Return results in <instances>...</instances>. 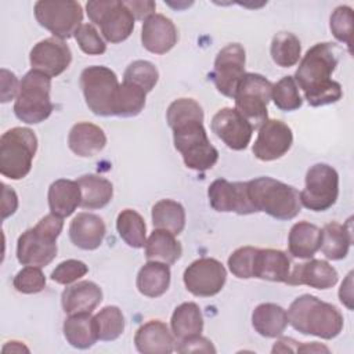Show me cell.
Segmentation results:
<instances>
[{"instance_id":"1","label":"cell","mask_w":354,"mask_h":354,"mask_svg":"<svg viewBox=\"0 0 354 354\" xmlns=\"http://www.w3.org/2000/svg\"><path fill=\"white\" fill-rule=\"evenodd\" d=\"M166 119L185 166L196 171L212 169L218 160V151L207 138L202 106L192 98L174 100L167 108Z\"/></svg>"},{"instance_id":"2","label":"cell","mask_w":354,"mask_h":354,"mask_svg":"<svg viewBox=\"0 0 354 354\" xmlns=\"http://www.w3.org/2000/svg\"><path fill=\"white\" fill-rule=\"evenodd\" d=\"M336 66L337 54L332 43H317L301 58L293 79L311 106L333 104L342 98L340 83L330 79Z\"/></svg>"},{"instance_id":"3","label":"cell","mask_w":354,"mask_h":354,"mask_svg":"<svg viewBox=\"0 0 354 354\" xmlns=\"http://www.w3.org/2000/svg\"><path fill=\"white\" fill-rule=\"evenodd\" d=\"M289 324L303 335L333 339L343 329V315L332 306L313 295L296 297L288 310Z\"/></svg>"},{"instance_id":"4","label":"cell","mask_w":354,"mask_h":354,"mask_svg":"<svg viewBox=\"0 0 354 354\" xmlns=\"http://www.w3.org/2000/svg\"><path fill=\"white\" fill-rule=\"evenodd\" d=\"M246 185L256 212H264L277 220H290L301 210L300 192L292 185L267 176L253 178Z\"/></svg>"},{"instance_id":"5","label":"cell","mask_w":354,"mask_h":354,"mask_svg":"<svg viewBox=\"0 0 354 354\" xmlns=\"http://www.w3.org/2000/svg\"><path fill=\"white\" fill-rule=\"evenodd\" d=\"M64 227L62 217L53 213L40 218L33 227L19 235L17 242V259L22 266L46 267L57 256V238Z\"/></svg>"},{"instance_id":"6","label":"cell","mask_w":354,"mask_h":354,"mask_svg":"<svg viewBox=\"0 0 354 354\" xmlns=\"http://www.w3.org/2000/svg\"><path fill=\"white\" fill-rule=\"evenodd\" d=\"M50 90L51 77L35 69L25 73L19 82V91L14 104L15 116L28 124L44 122L54 109Z\"/></svg>"},{"instance_id":"7","label":"cell","mask_w":354,"mask_h":354,"mask_svg":"<svg viewBox=\"0 0 354 354\" xmlns=\"http://www.w3.org/2000/svg\"><path fill=\"white\" fill-rule=\"evenodd\" d=\"M37 149V138L28 127H12L0 138V173L10 180L28 176Z\"/></svg>"},{"instance_id":"8","label":"cell","mask_w":354,"mask_h":354,"mask_svg":"<svg viewBox=\"0 0 354 354\" xmlns=\"http://www.w3.org/2000/svg\"><path fill=\"white\" fill-rule=\"evenodd\" d=\"M116 73L102 65H93L83 69L80 87L88 109L98 116H112L119 91Z\"/></svg>"},{"instance_id":"9","label":"cell","mask_w":354,"mask_h":354,"mask_svg":"<svg viewBox=\"0 0 354 354\" xmlns=\"http://www.w3.org/2000/svg\"><path fill=\"white\" fill-rule=\"evenodd\" d=\"M272 83L259 73H245L241 79L234 100L235 109L250 123L259 129L267 119V105L271 100Z\"/></svg>"},{"instance_id":"10","label":"cell","mask_w":354,"mask_h":354,"mask_svg":"<svg viewBox=\"0 0 354 354\" xmlns=\"http://www.w3.org/2000/svg\"><path fill=\"white\" fill-rule=\"evenodd\" d=\"M88 19L98 25L104 39L109 43L126 40L134 29V17L123 1L90 0L86 4Z\"/></svg>"},{"instance_id":"11","label":"cell","mask_w":354,"mask_h":354,"mask_svg":"<svg viewBox=\"0 0 354 354\" xmlns=\"http://www.w3.org/2000/svg\"><path fill=\"white\" fill-rule=\"evenodd\" d=\"M37 22L54 37L69 39L82 25V4L73 0H40L35 4Z\"/></svg>"},{"instance_id":"12","label":"cell","mask_w":354,"mask_h":354,"mask_svg":"<svg viewBox=\"0 0 354 354\" xmlns=\"http://www.w3.org/2000/svg\"><path fill=\"white\" fill-rule=\"evenodd\" d=\"M339 196V174L326 165H313L306 173V185L300 192V202L313 212H324L335 205Z\"/></svg>"},{"instance_id":"13","label":"cell","mask_w":354,"mask_h":354,"mask_svg":"<svg viewBox=\"0 0 354 354\" xmlns=\"http://www.w3.org/2000/svg\"><path fill=\"white\" fill-rule=\"evenodd\" d=\"M245 48L239 43H230L218 51L210 73V79L218 93L234 98L236 87L245 75Z\"/></svg>"},{"instance_id":"14","label":"cell","mask_w":354,"mask_h":354,"mask_svg":"<svg viewBox=\"0 0 354 354\" xmlns=\"http://www.w3.org/2000/svg\"><path fill=\"white\" fill-rule=\"evenodd\" d=\"M227 279L224 266L212 257H201L192 261L184 271L183 281L188 292L198 297L217 295Z\"/></svg>"},{"instance_id":"15","label":"cell","mask_w":354,"mask_h":354,"mask_svg":"<svg viewBox=\"0 0 354 354\" xmlns=\"http://www.w3.org/2000/svg\"><path fill=\"white\" fill-rule=\"evenodd\" d=\"M292 142L293 133L286 123L278 119H267L259 127L252 151L257 159L270 162L282 158L290 149Z\"/></svg>"},{"instance_id":"16","label":"cell","mask_w":354,"mask_h":354,"mask_svg":"<svg viewBox=\"0 0 354 354\" xmlns=\"http://www.w3.org/2000/svg\"><path fill=\"white\" fill-rule=\"evenodd\" d=\"M72 61L69 46L58 37H47L33 46L29 54L32 69L55 77L68 69Z\"/></svg>"},{"instance_id":"17","label":"cell","mask_w":354,"mask_h":354,"mask_svg":"<svg viewBox=\"0 0 354 354\" xmlns=\"http://www.w3.org/2000/svg\"><path fill=\"white\" fill-rule=\"evenodd\" d=\"M212 131L231 149H245L250 140L253 127L250 123L235 109L221 108L212 118Z\"/></svg>"},{"instance_id":"18","label":"cell","mask_w":354,"mask_h":354,"mask_svg":"<svg viewBox=\"0 0 354 354\" xmlns=\"http://www.w3.org/2000/svg\"><path fill=\"white\" fill-rule=\"evenodd\" d=\"M207 196L210 206L217 212H234L238 214L256 212L249 201L246 183H230L224 178H217L209 185Z\"/></svg>"},{"instance_id":"19","label":"cell","mask_w":354,"mask_h":354,"mask_svg":"<svg viewBox=\"0 0 354 354\" xmlns=\"http://www.w3.org/2000/svg\"><path fill=\"white\" fill-rule=\"evenodd\" d=\"M339 279L337 271L328 261L319 259H308V261L296 264L290 270L286 283L290 286L307 285L315 289H329Z\"/></svg>"},{"instance_id":"20","label":"cell","mask_w":354,"mask_h":354,"mask_svg":"<svg viewBox=\"0 0 354 354\" xmlns=\"http://www.w3.org/2000/svg\"><path fill=\"white\" fill-rule=\"evenodd\" d=\"M178 39L173 21L162 14H153L144 21L141 29V43L145 50L153 54H166Z\"/></svg>"},{"instance_id":"21","label":"cell","mask_w":354,"mask_h":354,"mask_svg":"<svg viewBox=\"0 0 354 354\" xmlns=\"http://www.w3.org/2000/svg\"><path fill=\"white\" fill-rule=\"evenodd\" d=\"M134 344L142 354H169L176 350V337L165 322L152 319L137 329Z\"/></svg>"},{"instance_id":"22","label":"cell","mask_w":354,"mask_h":354,"mask_svg":"<svg viewBox=\"0 0 354 354\" xmlns=\"http://www.w3.org/2000/svg\"><path fill=\"white\" fill-rule=\"evenodd\" d=\"M101 301L102 290L91 281H80L66 286L61 295V304L68 315L91 314Z\"/></svg>"},{"instance_id":"23","label":"cell","mask_w":354,"mask_h":354,"mask_svg":"<svg viewBox=\"0 0 354 354\" xmlns=\"http://www.w3.org/2000/svg\"><path fill=\"white\" fill-rule=\"evenodd\" d=\"M106 228L102 218L93 213H79L69 225L72 243L83 250H94L104 241Z\"/></svg>"},{"instance_id":"24","label":"cell","mask_w":354,"mask_h":354,"mask_svg":"<svg viewBox=\"0 0 354 354\" xmlns=\"http://www.w3.org/2000/svg\"><path fill=\"white\" fill-rule=\"evenodd\" d=\"M106 144L104 130L93 123L80 122L72 126L68 134L69 149L80 158H91L100 153Z\"/></svg>"},{"instance_id":"25","label":"cell","mask_w":354,"mask_h":354,"mask_svg":"<svg viewBox=\"0 0 354 354\" xmlns=\"http://www.w3.org/2000/svg\"><path fill=\"white\" fill-rule=\"evenodd\" d=\"M290 259L282 250L257 249L253 263V278L285 282L290 272Z\"/></svg>"},{"instance_id":"26","label":"cell","mask_w":354,"mask_h":354,"mask_svg":"<svg viewBox=\"0 0 354 354\" xmlns=\"http://www.w3.org/2000/svg\"><path fill=\"white\" fill-rule=\"evenodd\" d=\"M48 206L53 214L59 217L71 216L82 202V192L77 181L59 178L48 188Z\"/></svg>"},{"instance_id":"27","label":"cell","mask_w":354,"mask_h":354,"mask_svg":"<svg viewBox=\"0 0 354 354\" xmlns=\"http://www.w3.org/2000/svg\"><path fill=\"white\" fill-rule=\"evenodd\" d=\"M353 242L351 232V218L346 224H339L336 221L328 223L321 230V246L319 249L329 260H342L347 256L350 245Z\"/></svg>"},{"instance_id":"28","label":"cell","mask_w":354,"mask_h":354,"mask_svg":"<svg viewBox=\"0 0 354 354\" xmlns=\"http://www.w3.org/2000/svg\"><path fill=\"white\" fill-rule=\"evenodd\" d=\"M288 324V313L275 303H261L252 313V325L264 337L281 336Z\"/></svg>"},{"instance_id":"29","label":"cell","mask_w":354,"mask_h":354,"mask_svg":"<svg viewBox=\"0 0 354 354\" xmlns=\"http://www.w3.org/2000/svg\"><path fill=\"white\" fill-rule=\"evenodd\" d=\"M321 246V230L308 221L292 225L288 238L289 253L297 259H311Z\"/></svg>"},{"instance_id":"30","label":"cell","mask_w":354,"mask_h":354,"mask_svg":"<svg viewBox=\"0 0 354 354\" xmlns=\"http://www.w3.org/2000/svg\"><path fill=\"white\" fill-rule=\"evenodd\" d=\"M170 277L167 264L148 260L137 274V289L147 297H159L169 289Z\"/></svg>"},{"instance_id":"31","label":"cell","mask_w":354,"mask_h":354,"mask_svg":"<svg viewBox=\"0 0 354 354\" xmlns=\"http://www.w3.org/2000/svg\"><path fill=\"white\" fill-rule=\"evenodd\" d=\"M76 181L82 192L80 207L94 210L101 209L111 202L113 196V185L109 180L97 174H84Z\"/></svg>"},{"instance_id":"32","label":"cell","mask_w":354,"mask_h":354,"mask_svg":"<svg viewBox=\"0 0 354 354\" xmlns=\"http://www.w3.org/2000/svg\"><path fill=\"white\" fill-rule=\"evenodd\" d=\"M174 236L166 230H153L145 242V257L167 266L174 264L183 253L181 243Z\"/></svg>"},{"instance_id":"33","label":"cell","mask_w":354,"mask_h":354,"mask_svg":"<svg viewBox=\"0 0 354 354\" xmlns=\"http://www.w3.org/2000/svg\"><path fill=\"white\" fill-rule=\"evenodd\" d=\"M170 325L171 332L178 342L201 335L203 330V317L199 306L194 301L177 306L171 314Z\"/></svg>"},{"instance_id":"34","label":"cell","mask_w":354,"mask_h":354,"mask_svg":"<svg viewBox=\"0 0 354 354\" xmlns=\"http://www.w3.org/2000/svg\"><path fill=\"white\" fill-rule=\"evenodd\" d=\"M64 336L66 342L80 350L91 347L97 340V328L91 314H73L64 321Z\"/></svg>"},{"instance_id":"35","label":"cell","mask_w":354,"mask_h":354,"mask_svg":"<svg viewBox=\"0 0 354 354\" xmlns=\"http://www.w3.org/2000/svg\"><path fill=\"white\" fill-rule=\"evenodd\" d=\"M152 224L158 230H166L173 235L183 232L185 227V210L173 199H160L152 206Z\"/></svg>"},{"instance_id":"36","label":"cell","mask_w":354,"mask_h":354,"mask_svg":"<svg viewBox=\"0 0 354 354\" xmlns=\"http://www.w3.org/2000/svg\"><path fill=\"white\" fill-rule=\"evenodd\" d=\"M116 230L119 236L134 249L145 246L147 225L140 213L133 209H124L118 214Z\"/></svg>"},{"instance_id":"37","label":"cell","mask_w":354,"mask_h":354,"mask_svg":"<svg viewBox=\"0 0 354 354\" xmlns=\"http://www.w3.org/2000/svg\"><path fill=\"white\" fill-rule=\"evenodd\" d=\"M271 58L282 68L293 66L299 62L301 54L300 40L290 32H278L271 41Z\"/></svg>"},{"instance_id":"38","label":"cell","mask_w":354,"mask_h":354,"mask_svg":"<svg viewBox=\"0 0 354 354\" xmlns=\"http://www.w3.org/2000/svg\"><path fill=\"white\" fill-rule=\"evenodd\" d=\"M147 93L127 82H123L119 86V91L115 101L113 115L122 118H131L137 116L145 106Z\"/></svg>"},{"instance_id":"39","label":"cell","mask_w":354,"mask_h":354,"mask_svg":"<svg viewBox=\"0 0 354 354\" xmlns=\"http://www.w3.org/2000/svg\"><path fill=\"white\" fill-rule=\"evenodd\" d=\"M98 340H116L124 330V317L119 307L106 306L94 315Z\"/></svg>"},{"instance_id":"40","label":"cell","mask_w":354,"mask_h":354,"mask_svg":"<svg viewBox=\"0 0 354 354\" xmlns=\"http://www.w3.org/2000/svg\"><path fill=\"white\" fill-rule=\"evenodd\" d=\"M271 98L275 106L285 112L296 111L303 104V100L299 94V87L293 76H285L281 80H278L275 84H272Z\"/></svg>"},{"instance_id":"41","label":"cell","mask_w":354,"mask_h":354,"mask_svg":"<svg viewBox=\"0 0 354 354\" xmlns=\"http://www.w3.org/2000/svg\"><path fill=\"white\" fill-rule=\"evenodd\" d=\"M159 80V72L156 66L144 59H137L131 62L123 75V82L131 83L140 88H142L145 93H149Z\"/></svg>"},{"instance_id":"42","label":"cell","mask_w":354,"mask_h":354,"mask_svg":"<svg viewBox=\"0 0 354 354\" xmlns=\"http://www.w3.org/2000/svg\"><path fill=\"white\" fill-rule=\"evenodd\" d=\"M329 26L333 36L347 44L348 51L351 53L353 46V10L348 6H339L330 15Z\"/></svg>"},{"instance_id":"43","label":"cell","mask_w":354,"mask_h":354,"mask_svg":"<svg viewBox=\"0 0 354 354\" xmlns=\"http://www.w3.org/2000/svg\"><path fill=\"white\" fill-rule=\"evenodd\" d=\"M12 285L15 290H18L19 293H25V295L39 293L46 286V277L40 270V267L26 266L17 272V275L14 277Z\"/></svg>"},{"instance_id":"44","label":"cell","mask_w":354,"mask_h":354,"mask_svg":"<svg viewBox=\"0 0 354 354\" xmlns=\"http://www.w3.org/2000/svg\"><path fill=\"white\" fill-rule=\"evenodd\" d=\"M257 248L242 246L238 248L228 257V268L236 278L249 279L253 278V263Z\"/></svg>"},{"instance_id":"45","label":"cell","mask_w":354,"mask_h":354,"mask_svg":"<svg viewBox=\"0 0 354 354\" xmlns=\"http://www.w3.org/2000/svg\"><path fill=\"white\" fill-rule=\"evenodd\" d=\"M73 36L82 51L88 55H101L106 51L105 41L91 24H82Z\"/></svg>"},{"instance_id":"46","label":"cell","mask_w":354,"mask_h":354,"mask_svg":"<svg viewBox=\"0 0 354 354\" xmlns=\"http://www.w3.org/2000/svg\"><path fill=\"white\" fill-rule=\"evenodd\" d=\"M88 272V267L86 263L75 259L65 260L59 263L51 272V279L61 285H69Z\"/></svg>"},{"instance_id":"47","label":"cell","mask_w":354,"mask_h":354,"mask_svg":"<svg viewBox=\"0 0 354 354\" xmlns=\"http://www.w3.org/2000/svg\"><path fill=\"white\" fill-rule=\"evenodd\" d=\"M176 350L178 353H216V348L212 344V342L201 335L178 342Z\"/></svg>"},{"instance_id":"48","label":"cell","mask_w":354,"mask_h":354,"mask_svg":"<svg viewBox=\"0 0 354 354\" xmlns=\"http://www.w3.org/2000/svg\"><path fill=\"white\" fill-rule=\"evenodd\" d=\"M0 73H1V102H8L15 95H18L19 83L17 76L8 69L3 68Z\"/></svg>"},{"instance_id":"49","label":"cell","mask_w":354,"mask_h":354,"mask_svg":"<svg viewBox=\"0 0 354 354\" xmlns=\"http://www.w3.org/2000/svg\"><path fill=\"white\" fill-rule=\"evenodd\" d=\"M123 3L131 11V14L136 19L145 21L151 15L155 14V8H156L155 1H151V0H133L131 1L130 0V1H123Z\"/></svg>"},{"instance_id":"50","label":"cell","mask_w":354,"mask_h":354,"mask_svg":"<svg viewBox=\"0 0 354 354\" xmlns=\"http://www.w3.org/2000/svg\"><path fill=\"white\" fill-rule=\"evenodd\" d=\"M1 187H3L1 217H3V220H6L7 217H10L11 214L15 213V210L18 207V196H17L15 191L12 188H10L8 185H6L4 183L1 184Z\"/></svg>"},{"instance_id":"51","label":"cell","mask_w":354,"mask_h":354,"mask_svg":"<svg viewBox=\"0 0 354 354\" xmlns=\"http://www.w3.org/2000/svg\"><path fill=\"white\" fill-rule=\"evenodd\" d=\"M339 299L348 310H353V271H350L339 289Z\"/></svg>"},{"instance_id":"52","label":"cell","mask_w":354,"mask_h":354,"mask_svg":"<svg viewBox=\"0 0 354 354\" xmlns=\"http://www.w3.org/2000/svg\"><path fill=\"white\" fill-rule=\"evenodd\" d=\"M297 347L299 343L290 337H282L279 339L274 347H272V353H297Z\"/></svg>"},{"instance_id":"53","label":"cell","mask_w":354,"mask_h":354,"mask_svg":"<svg viewBox=\"0 0 354 354\" xmlns=\"http://www.w3.org/2000/svg\"><path fill=\"white\" fill-rule=\"evenodd\" d=\"M329 353V348L317 343V342H313V343H303V344H299L297 347V353Z\"/></svg>"},{"instance_id":"54","label":"cell","mask_w":354,"mask_h":354,"mask_svg":"<svg viewBox=\"0 0 354 354\" xmlns=\"http://www.w3.org/2000/svg\"><path fill=\"white\" fill-rule=\"evenodd\" d=\"M1 351L3 353H29V348L25 346V344H22L21 342H15V340H12V342H8V343H6L4 346H3V348H1Z\"/></svg>"}]
</instances>
